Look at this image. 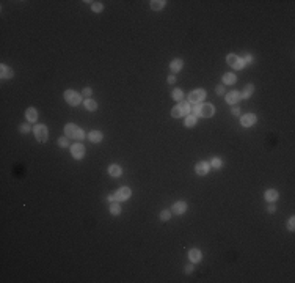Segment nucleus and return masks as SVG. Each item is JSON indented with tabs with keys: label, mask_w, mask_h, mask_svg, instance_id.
I'll return each mask as SVG.
<instances>
[{
	"label": "nucleus",
	"mask_w": 295,
	"mask_h": 283,
	"mask_svg": "<svg viewBox=\"0 0 295 283\" xmlns=\"http://www.w3.org/2000/svg\"><path fill=\"white\" fill-rule=\"evenodd\" d=\"M64 132H66V135L69 138H75V140H82L83 138L82 129H79L75 124H68L66 127H64Z\"/></svg>",
	"instance_id": "f257e3e1"
},
{
	"label": "nucleus",
	"mask_w": 295,
	"mask_h": 283,
	"mask_svg": "<svg viewBox=\"0 0 295 283\" xmlns=\"http://www.w3.org/2000/svg\"><path fill=\"white\" fill-rule=\"evenodd\" d=\"M196 113L200 116H212L214 115V107L210 104H201V105H196Z\"/></svg>",
	"instance_id": "f03ea898"
},
{
	"label": "nucleus",
	"mask_w": 295,
	"mask_h": 283,
	"mask_svg": "<svg viewBox=\"0 0 295 283\" xmlns=\"http://www.w3.org/2000/svg\"><path fill=\"white\" fill-rule=\"evenodd\" d=\"M64 99H66L71 105H77L80 102V94L75 93L74 90H68L66 93H64Z\"/></svg>",
	"instance_id": "7ed1b4c3"
},
{
	"label": "nucleus",
	"mask_w": 295,
	"mask_h": 283,
	"mask_svg": "<svg viewBox=\"0 0 295 283\" xmlns=\"http://www.w3.org/2000/svg\"><path fill=\"white\" fill-rule=\"evenodd\" d=\"M35 135L38 138V142H46L47 140V127L44 124H39L35 127Z\"/></svg>",
	"instance_id": "20e7f679"
},
{
	"label": "nucleus",
	"mask_w": 295,
	"mask_h": 283,
	"mask_svg": "<svg viewBox=\"0 0 295 283\" xmlns=\"http://www.w3.org/2000/svg\"><path fill=\"white\" fill-rule=\"evenodd\" d=\"M226 61H228V64H229V66H232V68H236V69L243 68V61L240 60L237 55H234V53H231V55H228Z\"/></svg>",
	"instance_id": "39448f33"
},
{
	"label": "nucleus",
	"mask_w": 295,
	"mask_h": 283,
	"mask_svg": "<svg viewBox=\"0 0 295 283\" xmlns=\"http://www.w3.org/2000/svg\"><path fill=\"white\" fill-rule=\"evenodd\" d=\"M204 96H206L204 90H193L189 96V99H190V102H200L204 99Z\"/></svg>",
	"instance_id": "423d86ee"
},
{
	"label": "nucleus",
	"mask_w": 295,
	"mask_h": 283,
	"mask_svg": "<svg viewBox=\"0 0 295 283\" xmlns=\"http://www.w3.org/2000/svg\"><path fill=\"white\" fill-rule=\"evenodd\" d=\"M71 153H72V156H74L75 159H82V157H83V154H85V148H83V145H80V143L72 145Z\"/></svg>",
	"instance_id": "0eeeda50"
},
{
	"label": "nucleus",
	"mask_w": 295,
	"mask_h": 283,
	"mask_svg": "<svg viewBox=\"0 0 295 283\" xmlns=\"http://www.w3.org/2000/svg\"><path fill=\"white\" fill-rule=\"evenodd\" d=\"M115 197H116V200H127L129 197H130V189L129 187H121L116 193H115Z\"/></svg>",
	"instance_id": "6e6552de"
},
{
	"label": "nucleus",
	"mask_w": 295,
	"mask_h": 283,
	"mask_svg": "<svg viewBox=\"0 0 295 283\" xmlns=\"http://www.w3.org/2000/svg\"><path fill=\"white\" fill-rule=\"evenodd\" d=\"M240 93H237V91H231V93H228L226 94V101H228V104H237L239 101H240Z\"/></svg>",
	"instance_id": "1a4fd4ad"
},
{
	"label": "nucleus",
	"mask_w": 295,
	"mask_h": 283,
	"mask_svg": "<svg viewBox=\"0 0 295 283\" xmlns=\"http://www.w3.org/2000/svg\"><path fill=\"white\" fill-rule=\"evenodd\" d=\"M185 209H187V204H185L184 201H178L176 204H173V212L174 214H182V212H185Z\"/></svg>",
	"instance_id": "9d476101"
},
{
	"label": "nucleus",
	"mask_w": 295,
	"mask_h": 283,
	"mask_svg": "<svg viewBox=\"0 0 295 283\" xmlns=\"http://www.w3.org/2000/svg\"><path fill=\"white\" fill-rule=\"evenodd\" d=\"M195 170H196L198 175H206V173L209 171V164H207V162H200V164L196 165Z\"/></svg>",
	"instance_id": "9b49d317"
},
{
	"label": "nucleus",
	"mask_w": 295,
	"mask_h": 283,
	"mask_svg": "<svg viewBox=\"0 0 295 283\" xmlns=\"http://www.w3.org/2000/svg\"><path fill=\"white\" fill-rule=\"evenodd\" d=\"M254 121H256V116L253 113H248V115L242 116V124L243 126H251V124H254Z\"/></svg>",
	"instance_id": "f8f14e48"
},
{
	"label": "nucleus",
	"mask_w": 295,
	"mask_h": 283,
	"mask_svg": "<svg viewBox=\"0 0 295 283\" xmlns=\"http://www.w3.org/2000/svg\"><path fill=\"white\" fill-rule=\"evenodd\" d=\"M0 69H2V72H0L2 79H11V77H13V71L9 69L6 64H2V68H0Z\"/></svg>",
	"instance_id": "ddd939ff"
},
{
	"label": "nucleus",
	"mask_w": 295,
	"mask_h": 283,
	"mask_svg": "<svg viewBox=\"0 0 295 283\" xmlns=\"http://www.w3.org/2000/svg\"><path fill=\"white\" fill-rule=\"evenodd\" d=\"M90 140L93 142V143H99V142L102 140V134L97 132V130H93V132H90Z\"/></svg>",
	"instance_id": "4468645a"
},
{
	"label": "nucleus",
	"mask_w": 295,
	"mask_h": 283,
	"mask_svg": "<svg viewBox=\"0 0 295 283\" xmlns=\"http://www.w3.org/2000/svg\"><path fill=\"white\" fill-rule=\"evenodd\" d=\"M189 256H190L192 261H200V259H201V252H200L198 248H193V250H190Z\"/></svg>",
	"instance_id": "2eb2a0df"
},
{
	"label": "nucleus",
	"mask_w": 295,
	"mask_h": 283,
	"mask_svg": "<svg viewBox=\"0 0 295 283\" xmlns=\"http://www.w3.org/2000/svg\"><path fill=\"white\" fill-rule=\"evenodd\" d=\"M253 90H254V86L251 85V83H248L245 88H243V91H242V94H240V96H242V97H250L251 94H253Z\"/></svg>",
	"instance_id": "dca6fc26"
},
{
	"label": "nucleus",
	"mask_w": 295,
	"mask_h": 283,
	"mask_svg": "<svg viewBox=\"0 0 295 283\" xmlns=\"http://www.w3.org/2000/svg\"><path fill=\"white\" fill-rule=\"evenodd\" d=\"M25 116L28 118V121H35V119L38 118V113H36V110H35V108H27Z\"/></svg>",
	"instance_id": "f3484780"
},
{
	"label": "nucleus",
	"mask_w": 295,
	"mask_h": 283,
	"mask_svg": "<svg viewBox=\"0 0 295 283\" xmlns=\"http://www.w3.org/2000/svg\"><path fill=\"white\" fill-rule=\"evenodd\" d=\"M170 68H171V71H174V72H176V71H181V68H182V60H173L171 61V64H170Z\"/></svg>",
	"instance_id": "a211bd4d"
},
{
	"label": "nucleus",
	"mask_w": 295,
	"mask_h": 283,
	"mask_svg": "<svg viewBox=\"0 0 295 283\" xmlns=\"http://www.w3.org/2000/svg\"><path fill=\"white\" fill-rule=\"evenodd\" d=\"M265 198H267L268 201H275V200L278 198V192H276V190H273V189L267 190V192H265Z\"/></svg>",
	"instance_id": "6ab92c4d"
},
{
	"label": "nucleus",
	"mask_w": 295,
	"mask_h": 283,
	"mask_svg": "<svg viewBox=\"0 0 295 283\" xmlns=\"http://www.w3.org/2000/svg\"><path fill=\"white\" fill-rule=\"evenodd\" d=\"M108 173H110L112 176H119V175H121V167H119V165H110Z\"/></svg>",
	"instance_id": "aec40b11"
},
{
	"label": "nucleus",
	"mask_w": 295,
	"mask_h": 283,
	"mask_svg": "<svg viewBox=\"0 0 295 283\" xmlns=\"http://www.w3.org/2000/svg\"><path fill=\"white\" fill-rule=\"evenodd\" d=\"M163 5H165L163 0H152V2H151V8L152 9H160V8H163Z\"/></svg>",
	"instance_id": "412c9836"
},
{
	"label": "nucleus",
	"mask_w": 295,
	"mask_h": 283,
	"mask_svg": "<svg viewBox=\"0 0 295 283\" xmlns=\"http://www.w3.org/2000/svg\"><path fill=\"white\" fill-rule=\"evenodd\" d=\"M223 80H225V83L231 85V83H234V82H236V75H234V74H231V72H228V74H225Z\"/></svg>",
	"instance_id": "4be33fe9"
},
{
	"label": "nucleus",
	"mask_w": 295,
	"mask_h": 283,
	"mask_svg": "<svg viewBox=\"0 0 295 283\" xmlns=\"http://www.w3.org/2000/svg\"><path fill=\"white\" fill-rule=\"evenodd\" d=\"M178 107L181 108V112H182V115H184V116H185V115H187V113L190 112V105H189L187 102H181Z\"/></svg>",
	"instance_id": "5701e85b"
},
{
	"label": "nucleus",
	"mask_w": 295,
	"mask_h": 283,
	"mask_svg": "<svg viewBox=\"0 0 295 283\" xmlns=\"http://www.w3.org/2000/svg\"><path fill=\"white\" fill-rule=\"evenodd\" d=\"M110 212L112 214H119L121 212V206H119L118 203H112L110 204Z\"/></svg>",
	"instance_id": "b1692460"
},
{
	"label": "nucleus",
	"mask_w": 295,
	"mask_h": 283,
	"mask_svg": "<svg viewBox=\"0 0 295 283\" xmlns=\"http://www.w3.org/2000/svg\"><path fill=\"white\" fill-rule=\"evenodd\" d=\"M85 107L88 108V110H96V108H97V104H96L93 99H88V101L85 102Z\"/></svg>",
	"instance_id": "393cba45"
},
{
	"label": "nucleus",
	"mask_w": 295,
	"mask_h": 283,
	"mask_svg": "<svg viewBox=\"0 0 295 283\" xmlns=\"http://www.w3.org/2000/svg\"><path fill=\"white\" fill-rule=\"evenodd\" d=\"M171 94H173V97H174V99H176V101H181V99H182V96H184L181 90H174Z\"/></svg>",
	"instance_id": "a878e982"
},
{
	"label": "nucleus",
	"mask_w": 295,
	"mask_h": 283,
	"mask_svg": "<svg viewBox=\"0 0 295 283\" xmlns=\"http://www.w3.org/2000/svg\"><path fill=\"white\" fill-rule=\"evenodd\" d=\"M195 123H196L195 116H187V119H185V126H193Z\"/></svg>",
	"instance_id": "bb28decb"
},
{
	"label": "nucleus",
	"mask_w": 295,
	"mask_h": 283,
	"mask_svg": "<svg viewBox=\"0 0 295 283\" xmlns=\"http://www.w3.org/2000/svg\"><path fill=\"white\" fill-rule=\"evenodd\" d=\"M212 167H214V168H220V167H221V160L218 159V157L214 159V160H212Z\"/></svg>",
	"instance_id": "cd10ccee"
},
{
	"label": "nucleus",
	"mask_w": 295,
	"mask_h": 283,
	"mask_svg": "<svg viewBox=\"0 0 295 283\" xmlns=\"http://www.w3.org/2000/svg\"><path fill=\"white\" fill-rule=\"evenodd\" d=\"M170 215H171V212H170V211H163V212L160 214V219H162V220H168V219H170Z\"/></svg>",
	"instance_id": "c85d7f7f"
},
{
	"label": "nucleus",
	"mask_w": 295,
	"mask_h": 283,
	"mask_svg": "<svg viewBox=\"0 0 295 283\" xmlns=\"http://www.w3.org/2000/svg\"><path fill=\"white\" fill-rule=\"evenodd\" d=\"M58 145H60V146H68V138H66V137H61V138L58 140Z\"/></svg>",
	"instance_id": "c756f323"
},
{
	"label": "nucleus",
	"mask_w": 295,
	"mask_h": 283,
	"mask_svg": "<svg viewBox=\"0 0 295 283\" xmlns=\"http://www.w3.org/2000/svg\"><path fill=\"white\" fill-rule=\"evenodd\" d=\"M93 9H94V11H101V9H102V3H99V2L93 3Z\"/></svg>",
	"instance_id": "7c9ffc66"
},
{
	"label": "nucleus",
	"mask_w": 295,
	"mask_h": 283,
	"mask_svg": "<svg viewBox=\"0 0 295 283\" xmlns=\"http://www.w3.org/2000/svg\"><path fill=\"white\" fill-rule=\"evenodd\" d=\"M19 130H20V132H27V130H30V127H28L27 124H20Z\"/></svg>",
	"instance_id": "2f4dec72"
},
{
	"label": "nucleus",
	"mask_w": 295,
	"mask_h": 283,
	"mask_svg": "<svg viewBox=\"0 0 295 283\" xmlns=\"http://www.w3.org/2000/svg\"><path fill=\"white\" fill-rule=\"evenodd\" d=\"M287 226H289V230H293V226H295V220H293V219H290V220H289V223H287Z\"/></svg>",
	"instance_id": "473e14b6"
},
{
	"label": "nucleus",
	"mask_w": 295,
	"mask_h": 283,
	"mask_svg": "<svg viewBox=\"0 0 295 283\" xmlns=\"http://www.w3.org/2000/svg\"><path fill=\"white\" fill-rule=\"evenodd\" d=\"M223 91H225V88H223L221 85H220V86H217V93H218V94H223Z\"/></svg>",
	"instance_id": "72a5a7b5"
},
{
	"label": "nucleus",
	"mask_w": 295,
	"mask_h": 283,
	"mask_svg": "<svg viewBox=\"0 0 295 283\" xmlns=\"http://www.w3.org/2000/svg\"><path fill=\"white\" fill-rule=\"evenodd\" d=\"M83 94H85V96H90V94H91V88H85V90H83Z\"/></svg>",
	"instance_id": "f704fd0d"
},
{
	"label": "nucleus",
	"mask_w": 295,
	"mask_h": 283,
	"mask_svg": "<svg viewBox=\"0 0 295 283\" xmlns=\"http://www.w3.org/2000/svg\"><path fill=\"white\" fill-rule=\"evenodd\" d=\"M168 82H170V83L176 82V77H174V75H170V77H168Z\"/></svg>",
	"instance_id": "c9c22d12"
},
{
	"label": "nucleus",
	"mask_w": 295,
	"mask_h": 283,
	"mask_svg": "<svg viewBox=\"0 0 295 283\" xmlns=\"http://www.w3.org/2000/svg\"><path fill=\"white\" fill-rule=\"evenodd\" d=\"M192 270H193L192 266H185V272H187V274H189V272H192Z\"/></svg>",
	"instance_id": "e433bc0d"
},
{
	"label": "nucleus",
	"mask_w": 295,
	"mask_h": 283,
	"mask_svg": "<svg viewBox=\"0 0 295 283\" xmlns=\"http://www.w3.org/2000/svg\"><path fill=\"white\" fill-rule=\"evenodd\" d=\"M232 113H234V115H239V113H240V110H239L237 107H234V108H232Z\"/></svg>",
	"instance_id": "4c0bfd02"
},
{
	"label": "nucleus",
	"mask_w": 295,
	"mask_h": 283,
	"mask_svg": "<svg viewBox=\"0 0 295 283\" xmlns=\"http://www.w3.org/2000/svg\"><path fill=\"white\" fill-rule=\"evenodd\" d=\"M115 200H116L115 195H110V197H108V201H115Z\"/></svg>",
	"instance_id": "58836bf2"
},
{
	"label": "nucleus",
	"mask_w": 295,
	"mask_h": 283,
	"mask_svg": "<svg viewBox=\"0 0 295 283\" xmlns=\"http://www.w3.org/2000/svg\"><path fill=\"white\" fill-rule=\"evenodd\" d=\"M243 61H245V63H250V61H251V57H245V60H243Z\"/></svg>",
	"instance_id": "ea45409f"
}]
</instances>
